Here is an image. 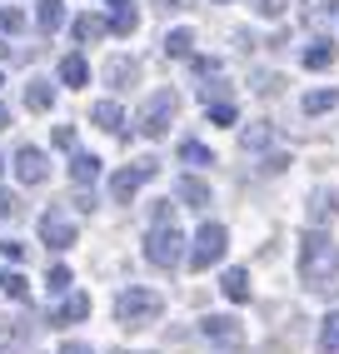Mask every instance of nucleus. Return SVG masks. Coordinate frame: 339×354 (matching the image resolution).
<instances>
[{
  "mask_svg": "<svg viewBox=\"0 0 339 354\" xmlns=\"http://www.w3.org/2000/svg\"><path fill=\"white\" fill-rule=\"evenodd\" d=\"M300 279L309 290H329L339 279V245L329 240L324 230H309L300 240Z\"/></svg>",
  "mask_w": 339,
  "mask_h": 354,
  "instance_id": "obj_1",
  "label": "nucleus"
},
{
  "mask_svg": "<svg viewBox=\"0 0 339 354\" xmlns=\"http://www.w3.org/2000/svg\"><path fill=\"white\" fill-rule=\"evenodd\" d=\"M160 310H165V299L150 285H125L115 295V319L120 324H150V319H160Z\"/></svg>",
  "mask_w": 339,
  "mask_h": 354,
  "instance_id": "obj_2",
  "label": "nucleus"
},
{
  "mask_svg": "<svg viewBox=\"0 0 339 354\" xmlns=\"http://www.w3.org/2000/svg\"><path fill=\"white\" fill-rule=\"evenodd\" d=\"M145 259H150L155 270H175L185 259V234L175 230V220L150 225V234H145Z\"/></svg>",
  "mask_w": 339,
  "mask_h": 354,
  "instance_id": "obj_3",
  "label": "nucleus"
},
{
  "mask_svg": "<svg viewBox=\"0 0 339 354\" xmlns=\"http://www.w3.org/2000/svg\"><path fill=\"white\" fill-rule=\"evenodd\" d=\"M225 250H230V230H225V225H200V234L190 240V270L220 265Z\"/></svg>",
  "mask_w": 339,
  "mask_h": 354,
  "instance_id": "obj_4",
  "label": "nucleus"
},
{
  "mask_svg": "<svg viewBox=\"0 0 339 354\" xmlns=\"http://www.w3.org/2000/svg\"><path fill=\"white\" fill-rule=\"evenodd\" d=\"M175 110H180V95H175V90H155V95L145 100V110H140V135L160 140V135L170 130V120H175Z\"/></svg>",
  "mask_w": 339,
  "mask_h": 354,
  "instance_id": "obj_5",
  "label": "nucleus"
},
{
  "mask_svg": "<svg viewBox=\"0 0 339 354\" xmlns=\"http://www.w3.org/2000/svg\"><path fill=\"white\" fill-rule=\"evenodd\" d=\"M155 170H160L155 160H135V165H125V170H115V175H110V200H115V205H130L135 190H140Z\"/></svg>",
  "mask_w": 339,
  "mask_h": 354,
  "instance_id": "obj_6",
  "label": "nucleus"
},
{
  "mask_svg": "<svg viewBox=\"0 0 339 354\" xmlns=\"http://www.w3.org/2000/svg\"><path fill=\"white\" fill-rule=\"evenodd\" d=\"M200 335L210 344H220V349H239V344H245V324H239L235 315H205L200 319Z\"/></svg>",
  "mask_w": 339,
  "mask_h": 354,
  "instance_id": "obj_7",
  "label": "nucleus"
},
{
  "mask_svg": "<svg viewBox=\"0 0 339 354\" xmlns=\"http://www.w3.org/2000/svg\"><path fill=\"white\" fill-rule=\"evenodd\" d=\"M40 245L70 250V245H75V220H70L65 209H45V215H40Z\"/></svg>",
  "mask_w": 339,
  "mask_h": 354,
  "instance_id": "obj_8",
  "label": "nucleus"
},
{
  "mask_svg": "<svg viewBox=\"0 0 339 354\" xmlns=\"http://www.w3.org/2000/svg\"><path fill=\"white\" fill-rule=\"evenodd\" d=\"M15 175H20V185H45V175H51V160H45V150L26 145V150L15 155Z\"/></svg>",
  "mask_w": 339,
  "mask_h": 354,
  "instance_id": "obj_9",
  "label": "nucleus"
},
{
  "mask_svg": "<svg viewBox=\"0 0 339 354\" xmlns=\"http://www.w3.org/2000/svg\"><path fill=\"white\" fill-rule=\"evenodd\" d=\"M175 200H185L190 209H205V205H210V185H205L200 175H180V185H175Z\"/></svg>",
  "mask_w": 339,
  "mask_h": 354,
  "instance_id": "obj_10",
  "label": "nucleus"
},
{
  "mask_svg": "<svg viewBox=\"0 0 339 354\" xmlns=\"http://www.w3.org/2000/svg\"><path fill=\"white\" fill-rule=\"evenodd\" d=\"M90 120H95V125H100L105 135H120V130H125V110H120L115 100H100V105H95V110H90Z\"/></svg>",
  "mask_w": 339,
  "mask_h": 354,
  "instance_id": "obj_11",
  "label": "nucleus"
},
{
  "mask_svg": "<svg viewBox=\"0 0 339 354\" xmlns=\"http://www.w3.org/2000/svg\"><path fill=\"white\" fill-rule=\"evenodd\" d=\"M135 75H140V65H135L130 55H115V60H105V80H110L115 90H125V85H135Z\"/></svg>",
  "mask_w": 339,
  "mask_h": 354,
  "instance_id": "obj_12",
  "label": "nucleus"
},
{
  "mask_svg": "<svg viewBox=\"0 0 339 354\" xmlns=\"http://www.w3.org/2000/svg\"><path fill=\"white\" fill-rule=\"evenodd\" d=\"M70 35H75L80 45H90V40L110 35V20H100V15H75V26H70Z\"/></svg>",
  "mask_w": 339,
  "mask_h": 354,
  "instance_id": "obj_13",
  "label": "nucleus"
},
{
  "mask_svg": "<svg viewBox=\"0 0 339 354\" xmlns=\"http://www.w3.org/2000/svg\"><path fill=\"white\" fill-rule=\"evenodd\" d=\"M220 290H225V299H235V304L250 299V270H239V265L225 270V274H220Z\"/></svg>",
  "mask_w": 339,
  "mask_h": 354,
  "instance_id": "obj_14",
  "label": "nucleus"
},
{
  "mask_svg": "<svg viewBox=\"0 0 339 354\" xmlns=\"http://www.w3.org/2000/svg\"><path fill=\"white\" fill-rule=\"evenodd\" d=\"M300 60H304V70H329L334 65V45L329 40H309Z\"/></svg>",
  "mask_w": 339,
  "mask_h": 354,
  "instance_id": "obj_15",
  "label": "nucleus"
},
{
  "mask_svg": "<svg viewBox=\"0 0 339 354\" xmlns=\"http://www.w3.org/2000/svg\"><path fill=\"white\" fill-rule=\"evenodd\" d=\"M334 209H339V195H334V190H314V195H309V220H314V225L334 220Z\"/></svg>",
  "mask_w": 339,
  "mask_h": 354,
  "instance_id": "obj_16",
  "label": "nucleus"
},
{
  "mask_svg": "<svg viewBox=\"0 0 339 354\" xmlns=\"http://www.w3.org/2000/svg\"><path fill=\"white\" fill-rule=\"evenodd\" d=\"M35 20H40V30H60L65 26V0H35Z\"/></svg>",
  "mask_w": 339,
  "mask_h": 354,
  "instance_id": "obj_17",
  "label": "nucleus"
},
{
  "mask_svg": "<svg viewBox=\"0 0 339 354\" xmlns=\"http://www.w3.org/2000/svg\"><path fill=\"white\" fill-rule=\"evenodd\" d=\"M55 105V85L51 80H30L26 85V110H51Z\"/></svg>",
  "mask_w": 339,
  "mask_h": 354,
  "instance_id": "obj_18",
  "label": "nucleus"
},
{
  "mask_svg": "<svg viewBox=\"0 0 339 354\" xmlns=\"http://www.w3.org/2000/svg\"><path fill=\"white\" fill-rule=\"evenodd\" d=\"M70 180H75V185H95V180H100V160H95V155H75V160H70Z\"/></svg>",
  "mask_w": 339,
  "mask_h": 354,
  "instance_id": "obj_19",
  "label": "nucleus"
},
{
  "mask_svg": "<svg viewBox=\"0 0 339 354\" xmlns=\"http://www.w3.org/2000/svg\"><path fill=\"white\" fill-rule=\"evenodd\" d=\"M60 80H65L70 90H75V85H85V80H90V65H85V55H65V60H60Z\"/></svg>",
  "mask_w": 339,
  "mask_h": 354,
  "instance_id": "obj_20",
  "label": "nucleus"
},
{
  "mask_svg": "<svg viewBox=\"0 0 339 354\" xmlns=\"http://www.w3.org/2000/svg\"><path fill=\"white\" fill-rule=\"evenodd\" d=\"M190 50H195V35H190L185 26L165 35V55H175V60H190Z\"/></svg>",
  "mask_w": 339,
  "mask_h": 354,
  "instance_id": "obj_21",
  "label": "nucleus"
},
{
  "mask_svg": "<svg viewBox=\"0 0 339 354\" xmlns=\"http://www.w3.org/2000/svg\"><path fill=\"white\" fill-rule=\"evenodd\" d=\"M339 105V90L329 85V90H309L304 95V115H324V110H334Z\"/></svg>",
  "mask_w": 339,
  "mask_h": 354,
  "instance_id": "obj_22",
  "label": "nucleus"
},
{
  "mask_svg": "<svg viewBox=\"0 0 339 354\" xmlns=\"http://www.w3.org/2000/svg\"><path fill=\"white\" fill-rule=\"evenodd\" d=\"M90 315V299L85 295H65V304L55 310V324H70V319H85Z\"/></svg>",
  "mask_w": 339,
  "mask_h": 354,
  "instance_id": "obj_23",
  "label": "nucleus"
},
{
  "mask_svg": "<svg viewBox=\"0 0 339 354\" xmlns=\"http://www.w3.org/2000/svg\"><path fill=\"white\" fill-rule=\"evenodd\" d=\"M320 349L324 354H339V310H329L324 324H320Z\"/></svg>",
  "mask_w": 339,
  "mask_h": 354,
  "instance_id": "obj_24",
  "label": "nucleus"
},
{
  "mask_svg": "<svg viewBox=\"0 0 339 354\" xmlns=\"http://www.w3.org/2000/svg\"><path fill=\"white\" fill-rule=\"evenodd\" d=\"M205 110H210V120H214V125H235V120H239L235 100H225V95H220V100H205Z\"/></svg>",
  "mask_w": 339,
  "mask_h": 354,
  "instance_id": "obj_25",
  "label": "nucleus"
},
{
  "mask_svg": "<svg viewBox=\"0 0 339 354\" xmlns=\"http://www.w3.org/2000/svg\"><path fill=\"white\" fill-rule=\"evenodd\" d=\"M180 160L185 165H214L210 145H200V140H180Z\"/></svg>",
  "mask_w": 339,
  "mask_h": 354,
  "instance_id": "obj_26",
  "label": "nucleus"
},
{
  "mask_svg": "<svg viewBox=\"0 0 339 354\" xmlns=\"http://www.w3.org/2000/svg\"><path fill=\"white\" fill-rule=\"evenodd\" d=\"M270 140H275V130H270V125H250V130H245V150H264Z\"/></svg>",
  "mask_w": 339,
  "mask_h": 354,
  "instance_id": "obj_27",
  "label": "nucleus"
},
{
  "mask_svg": "<svg viewBox=\"0 0 339 354\" xmlns=\"http://www.w3.org/2000/svg\"><path fill=\"white\" fill-rule=\"evenodd\" d=\"M255 6V15H264V20H280L284 10H289V0H250Z\"/></svg>",
  "mask_w": 339,
  "mask_h": 354,
  "instance_id": "obj_28",
  "label": "nucleus"
},
{
  "mask_svg": "<svg viewBox=\"0 0 339 354\" xmlns=\"http://www.w3.org/2000/svg\"><path fill=\"white\" fill-rule=\"evenodd\" d=\"M45 285H51L55 295H70V285H75V279H70V270H65V265H55L51 274H45Z\"/></svg>",
  "mask_w": 339,
  "mask_h": 354,
  "instance_id": "obj_29",
  "label": "nucleus"
},
{
  "mask_svg": "<svg viewBox=\"0 0 339 354\" xmlns=\"http://www.w3.org/2000/svg\"><path fill=\"white\" fill-rule=\"evenodd\" d=\"M110 30H115V35H130V30H135V10H130V6H120L115 20H110Z\"/></svg>",
  "mask_w": 339,
  "mask_h": 354,
  "instance_id": "obj_30",
  "label": "nucleus"
},
{
  "mask_svg": "<svg viewBox=\"0 0 339 354\" xmlns=\"http://www.w3.org/2000/svg\"><path fill=\"white\" fill-rule=\"evenodd\" d=\"M334 6L339 0H304V20H324V15H334Z\"/></svg>",
  "mask_w": 339,
  "mask_h": 354,
  "instance_id": "obj_31",
  "label": "nucleus"
},
{
  "mask_svg": "<svg viewBox=\"0 0 339 354\" xmlns=\"http://www.w3.org/2000/svg\"><path fill=\"white\" fill-rule=\"evenodd\" d=\"M0 30H26V10H6V15H0Z\"/></svg>",
  "mask_w": 339,
  "mask_h": 354,
  "instance_id": "obj_32",
  "label": "nucleus"
},
{
  "mask_svg": "<svg viewBox=\"0 0 339 354\" xmlns=\"http://www.w3.org/2000/svg\"><path fill=\"white\" fill-rule=\"evenodd\" d=\"M55 145L60 150H75V125H55Z\"/></svg>",
  "mask_w": 339,
  "mask_h": 354,
  "instance_id": "obj_33",
  "label": "nucleus"
},
{
  "mask_svg": "<svg viewBox=\"0 0 339 354\" xmlns=\"http://www.w3.org/2000/svg\"><path fill=\"white\" fill-rule=\"evenodd\" d=\"M6 290H10L15 299H30V285H26V279H20V274H10V279H6Z\"/></svg>",
  "mask_w": 339,
  "mask_h": 354,
  "instance_id": "obj_34",
  "label": "nucleus"
},
{
  "mask_svg": "<svg viewBox=\"0 0 339 354\" xmlns=\"http://www.w3.org/2000/svg\"><path fill=\"white\" fill-rule=\"evenodd\" d=\"M0 254H6V259H20V254H26V245H20V240H0Z\"/></svg>",
  "mask_w": 339,
  "mask_h": 354,
  "instance_id": "obj_35",
  "label": "nucleus"
},
{
  "mask_svg": "<svg viewBox=\"0 0 339 354\" xmlns=\"http://www.w3.org/2000/svg\"><path fill=\"white\" fill-rule=\"evenodd\" d=\"M10 215H15V195L0 190V220H10Z\"/></svg>",
  "mask_w": 339,
  "mask_h": 354,
  "instance_id": "obj_36",
  "label": "nucleus"
},
{
  "mask_svg": "<svg viewBox=\"0 0 339 354\" xmlns=\"http://www.w3.org/2000/svg\"><path fill=\"white\" fill-rule=\"evenodd\" d=\"M60 354H95V349H90V344H80V339H65V344H60Z\"/></svg>",
  "mask_w": 339,
  "mask_h": 354,
  "instance_id": "obj_37",
  "label": "nucleus"
},
{
  "mask_svg": "<svg viewBox=\"0 0 339 354\" xmlns=\"http://www.w3.org/2000/svg\"><path fill=\"white\" fill-rule=\"evenodd\" d=\"M6 125H10V115H6V105H0V130H6Z\"/></svg>",
  "mask_w": 339,
  "mask_h": 354,
  "instance_id": "obj_38",
  "label": "nucleus"
},
{
  "mask_svg": "<svg viewBox=\"0 0 339 354\" xmlns=\"http://www.w3.org/2000/svg\"><path fill=\"white\" fill-rule=\"evenodd\" d=\"M105 6H115V10H120V6H130V0H105Z\"/></svg>",
  "mask_w": 339,
  "mask_h": 354,
  "instance_id": "obj_39",
  "label": "nucleus"
},
{
  "mask_svg": "<svg viewBox=\"0 0 339 354\" xmlns=\"http://www.w3.org/2000/svg\"><path fill=\"white\" fill-rule=\"evenodd\" d=\"M160 6H175V0H160Z\"/></svg>",
  "mask_w": 339,
  "mask_h": 354,
  "instance_id": "obj_40",
  "label": "nucleus"
},
{
  "mask_svg": "<svg viewBox=\"0 0 339 354\" xmlns=\"http://www.w3.org/2000/svg\"><path fill=\"white\" fill-rule=\"evenodd\" d=\"M0 290H6V274H0Z\"/></svg>",
  "mask_w": 339,
  "mask_h": 354,
  "instance_id": "obj_41",
  "label": "nucleus"
},
{
  "mask_svg": "<svg viewBox=\"0 0 339 354\" xmlns=\"http://www.w3.org/2000/svg\"><path fill=\"white\" fill-rule=\"evenodd\" d=\"M214 6H230V0H214Z\"/></svg>",
  "mask_w": 339,
  "mask_h": 354,
  "instance_id": "obj_42",
  "label": "nucleus"
},
{
  "mask_svg": "<svg viewBox=\"0 0 339 354\" xmlns=\"http://www.w3.org/2000/svg\"><path fill=\"white\" fill-rule=\"evenodd\" d=\"M0 170H6V160H0Z\"/></svg>",
  "mask_w": 339,
  "mask_h": 354,
  "instance_id": "obj_43",
  "label": "nucleus"
},
{
  "mask_svg": "<svg viewBox=\"0 0 339 354\" xmlns=\"http://www.w3.org/2000/svg\"><path fill=\"white\" fill-rule=\"evenodd\" d=\"M0 55H6V45H0Z\"/></svg>",
  "mask_w": 339,
  "mask_h": 354,
  "instance_id": "obj_44",
  "label": "nucleus"
},
{
  "mask_svg": "<svg viewBox=\"0 0 339 354\" xmlns=\"http://www.w3.org/2000/svg\"><path fill=\"white\" fill-rule=\"evenodd\" d=\"M0 85H6V75H0Z\"/></svg>",
  "mask_w": 339,
  "mask_h": 354,
  "instance_id": "obj_45",
  "label": "nucleus"
}]
</instances>
